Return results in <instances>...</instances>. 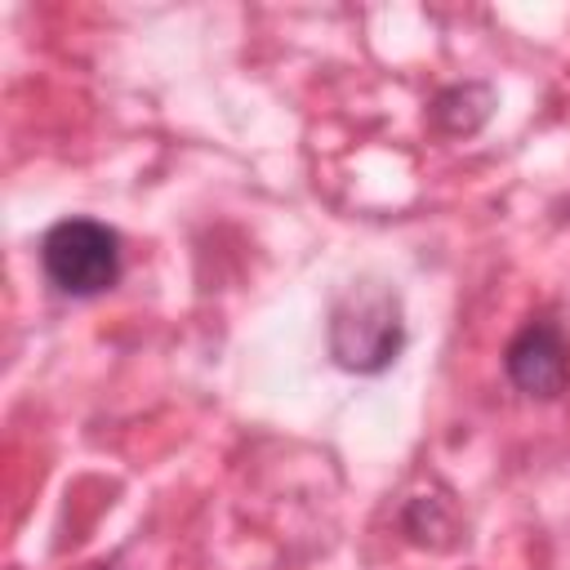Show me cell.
Returning <instances> with one entry per match:
<instances>
[{
	"mask_svg": "<svg viewBox=\"0 0 570 570\" xmlns=\"http://www.w3.org/2000/svg\"><path fill=\"white\" fill-rule=\"evenodd\" d=\"M401 307L396 294L379 285H356L347 289L334 312H330V352L343 370L356 374H379L383 365L396 361L401 352Z\"/></svg>",
	"mask_w": 570,
	"mask_h": 570,
	"instance_id": "6da1fadb",
	"label": "cell"
},
{
	"mask_svg": "<svg viewBox=\"0 0 570 570\" xmlns=\"http://www.w3.org/2000/svg\"><path fill=\"white\" fill-rule=\"evenodd\" d=\"M508 379L539 401H552L570 383V343L552 321H530L512 343H508Z\"/></svg>",
	"mask_w": 570,
	"mask_h": 570,
	"instance_id": "3957f363",
	"label": "cell"
},
{
	"mask_svg": "<svg viewBox=\"0 0 570 570\" xmlns=\"http://www.w3.org/2000/svg\"><path fill=\"white\" fill-rule=\"evenodd\" d=\"M40 267L53 289L94 298L120 276V236L98 218H62L40 240Z\"/></svg>",
	"mask_w": 570,
	"mask_h": 570,
	"instance_id": "7a4b0ae2",
	"label": "cell"
}]
</instances>
